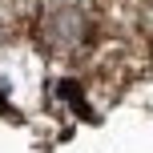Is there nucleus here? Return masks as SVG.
Wrapping results in <instances>:
<instances>
[{
	"instance_id": "nucleus-1",
	"label": "nucleus",
	"mask_w": 153,
	"mask_h": 153,
	"mask_svg": "<svg viewBox=\"0 0 153 153\" xmlns=\"http://www.w3.org/2000/svg\"><path fill=\"white\" fill-rule=\"evenodd\" d=\"M89 32H93L89 8L69 0V4H56V8L45 12V20H40V45L48 53H56V56H69L89 40Z\"/></svg>"
}]
</instances>
